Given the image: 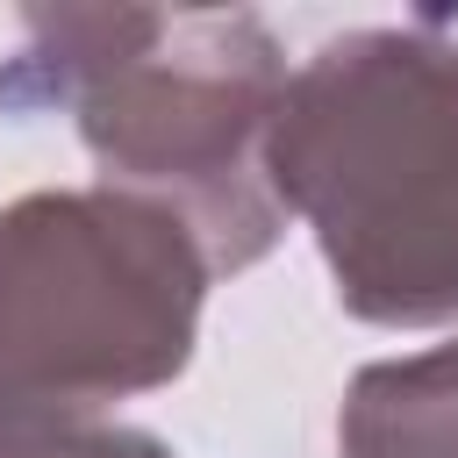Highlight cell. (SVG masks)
<instances>
[{
    "mask_svg": "<svg viewBox=\"0 0 458 458\" xmlns=\"http://www.w3.org/2000/svg\"><path fill=\"white\" fill-rule=\"evenodd\" d=\"M279 86L286 50L250 7H29L0 57V114L64 107L100 186L172 208L215 279L286 236L265 172Z\"/></svg>",
    "mask_w": 458,
    "mask_h": 458,
    "instance_id": "obj_1",
    "label": "cell"
},
{
    "mask_svg": "<svg viewBox=\"0 0 458 458\" xmlns=\"http://www.w3.org/2000/svg\"><path fill=\"white\" fill-rule=\"evenodd\" d=\"M265 172L344 315L458 322V36L429 14L322 36L279 86Z\"/></svg>",
    "mask_w": 458,
    "mask_h": 458,
    "instance_id": "obj_2",
    "label": "cell"
},
{
    "mask_svg": "<svg viewBox=\"0 0 458 458\" xmlns=\"http://www.w3.org/2000/svg\"><path fill=\"white\" fill-rule=\"evenodd\" d=\"M215 265L122 186H43L0 208V408L100 415L193 365Z\"/></svg>",
    "mask_w": 458,
    "mask_h": 458,
    "instance_id": "obj_3",
    "label": "cell"
},
{
    "mask_svg": "<svg viewBox=\"0 0 458 458\" xmlns=\"http://www.w3.org/2000/svg\"><path fill=\"white\" fill-rule=\"evenodd\" d=\"M336 458H458V336L351 372Z\"/></svg>",
    "mask_w": 458,
    "mask_h": 458,
    "instance_id": "obj_4",
    "label": "cell"
},
{
    "mask_svg": "<svg viewBox=\"0 0 458 458\" xmlns=\"http://www.w3.org/2000/svg\"><path fill=\"white\" fill-rule=\"evenodd\" d=\"M0 458H172V444L136 422H107V415L0 408Z\"/></svg>",
    "mask_w": 458,
    "mask_h": 458,
    "instance_id": "obj_5",
    "label": "cell"
}]
</instances>
